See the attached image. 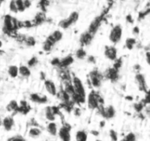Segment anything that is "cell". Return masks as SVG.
<instances>
[{"mask_svg":"<svg viewBox=\"0 0 150 141\" xmlns=\"http://www.w3.org/2000/svg\"><path fill=\"white\" fill-rule=\"evenodd\" d=\"M46 130L50 135L53 137L57 136L58 134V127L55 122H49L46 126Z\"/></svg>","mask_w":150,"mask_h":141,"instance_id":"15","label":"cell"},{"mask_svg":"<svg viewBox=\"0 0 150 141\" xmlns=\"http://www.w3.org/2000/svg\"><path fill=\"white\" fill-rule=\"evenodd\" d=\"M105 120H102V121H100V127L103 128L104 126H105Z\"/></svg>","mask_w":150,"mask_h":141,"instance_id":"42","label":"cell"},{"mask_svg":"<svg viewBox=\"0 0 150 141\" xmlns=\"http://www.w3.org/2000/svg\"><path fill=\"white\" fill-rule=\"evenodd\" d=\"M135 79H136V83H137L138 86H139V90H140L141 91H144V92L146 93V91L148 90V88L147 85H146V79H145L144 76L142 73H138L136 75Z\"/></svg>","mask_w":150,"mask_h":141,"instance_id":"9","label":"cell"},{"mask_svg":"<svg viewBox=\"0 0 150 141\" xmlns=\"http://www.w3.org/2000/svg\"><path fill=\"white\" fill-rule=\"evenodd\" d=\"M2 45H3V43H2V41H1V40H0V48H1V47H2Z\"/></svg>","mask_w":150,"mask_h":141,"instance_id":"43","label":"cell"},{"mask_svg":"<svg viewBox=\"0 0 150 141\" xmlns=\"http://www.w3.org/2000/svg\"><path fill=\"white\" fill-rule=\"evenodd\" d=\"M7 141H26V140L24 139L23 137L21 136V135H15L11 137H9L7 140Z\"/></svg>","mask_w":150,"mask_h":141,"instance_id":"34","label":"cell"},{"mask_svg":"<svg viewBox=\"0 0 150 141\" xmlns=\"http://www.w3.org/2000/svg\"><path fill=\"white\" fill-rule=\"evenodd\" d=\"M18 24L16 19L12 17L10 15H6L3 21V32L6 34H10L16 29Z\"/></svg>","mask_w":150,"mask_h":141,"instance_id":"2","label":"cell"},{"mask_svg":"<svg viewBox=\"0 0 150 141\" xmlns=\"http://www.w3.org/2000/svg\"><path fill=\"white\" fill-rule=\"evenodd\" d=\"M72 85L74 90L75 95L76 99L79 101L84 102L85 97H86V91H85L84 85L82 81L78 76H73L72 79Z\"/></svg>","mask_w":150,"mask_h":141,"instance_id":"1","label":"cell"},{"mask_svg":"<svg viewBox=\"0 0 150 141\" xmlns=\"http://www.w3.org/2000/svg\"><path fill=\"white\" fill-rule=\"evenodd\" d=\"M19 108V105L18 104V102L15 100H12L9 102V104L7 105V110L8 111L12 112V111H16L18 110V109Z\"/></svg>","mask_w":150,"mask_h":141,"instance_id":"24","label":"cell"},{"mask_svg":"<svg viewBox=\"0 0 150 141\" xmlns=\"http://www.w3.org/2000/svg\"><path fill=\"white\" fill-rule=\"evenodd\" d=\"M41 134H42V131L40 128L37 127V126H32L28 132V135L32 138L38 137L40 136Z\"/></svg>","mask_w":150,"mask_h":141,"instance_id":"19","label":"cell"},{"mask_svg":"<svg viewBox=\"0 0 150 141\" xmlns=\"http://www.w3.org/2000/svg\"><path fill=\"white\" fill-rule=\"evenodd\" d=\"M19 75H21L23 77H29L31 75V70L28 66H21L18 67Z\"/></svg>","mask_w":150,"mask_h":141,"instance_id":"23","label":"cell"},{"mask_svg":"<svg viewBox=\"0 0 150 141\" xmlns=\"http://www.w3.org/2000/svg\"><path fill=\"white\" fill-rule=\"evenodd\" d=\"M63 38V33L60 30H55L48 37L47 40L49 41L51 43L54 44L56 43L59 42L61 41Z\"/></svg>","mask_w":150,"mask_h":141,"instance_id":"13","label":"cell"},{"mask_svg":"<svg viewBox=\"0 0 150 141\" xmlns=\"http://www.w3.org/2000/svg\"><path fill=\"white\" fill-rule=\"evenodd\" d=\"M24 42L26 43V45L28 46H33L36 43V41H35V38H33L32 36H29L25 38Z\"/></svg>","mask_w":150,"mask_h":141,"instance_id":"28","label":"cell"},{"mask_svg":"<svg viewBox=\"0 0 150 141\" xmlns=\"http://www.w3.org/2000/svg\"><path fill=\"white\" fill-rule=\"evenodd\" d=\"M1 122H2V119L0 118V126H1Z\"/></svg>","mask_w":150,"mask_h":141,"instance_id":"44","label":"cell"},{"mask_svg":"<svg viewBox=\"0 0 150 141\" xmlns=\"http://www.w3.org/2000/svg\"><path fill=\"white\" fill-rule=\"evenodd\" d=\"M45 118L50 122H54L55 120L56 113L54 111V107H46L45 109Z\"/></svg>","mask_w":150,"mask_h":141,"instance_id":"14","label":"cell"},{"mask_svg":"<svg viewBox=\"0 0 150 141\" xmlns=\"http://www.w3.org/2000/svg\"><path fill=\"white\" fill-rule=\"evenodd\" d=\"M76 57L78 59H80V60H83L85 57H86V52L83 48H80L76 51Z\"/></svg>","mask_w":150,"mask_h":141,"instance_id":"27","label":"cell"},{"mask_svg":"<svg viewBox=\"0 0 150 141\" xmlns=\"http://www.w3.org/2000/svg\"><path fill=\"white\" fill-rule=\"evenodd\" d=\"M102 76L98 70H92L90 73V82L92 86L95 88H99L102 84Z\"/></svg>","mask_w":150,"mask_h":141,"instance_id":"7","label":"cell"},{"mask_svg":"<svg viewBox=\"0 0 150 141\" xmlns=\"http://www.w3.org/2000/svg\"><path fill=\"white\" fill-rule=\"evenodd\" d=\"M53 46H54V44L51 43L49 41H48V40L46 39V41L44 42L43 46H42V48H43L44 51H50L51 48H52Z\"/></svg>","mask_w":150,"mask_h":141,"instance_id":"30","label":"cell"},{"mask_svg":"<svg viewBox=\"0 0 150 141\" xmlns=\"http://www.w3.org/2000/svg\"><path fill=\"white\" fill-rule=\"evenodd\" d=\"M16 4L18 12H23L26 10L24 5H23V1H22V0H17V1H16Z\"/></svg>","mask_w":150,"mask_h":141,"instance_id":"31","label":"cell"},{"mask_svg":"<svg viewBox=\"0 0 150 141\" xmlns=\"http://www.w3.org/2000/svg\"><path fill=\"white\" fill-rule=\"evenodd\" d=\"M123 29L120 24H117L111 29L109 33V40L112 43L117 44L121 41L122 38Z\"/></svg>","mask_w":150,"mask_h":141,"instance_id":"3","label":"cell"},{"mask_svg":"<svg viewBox=\"0 0 150 141\" xmlns=\"http://www.w3.org/2000/svg\"><path fill=\"white\" fill-rule=\"evenodd\" d=\"M137 41H136V38H128L126 39L125 41V46L127 47V48L131 50L133 49V47L135 46V45L136 44Z\"/></svg>","mask_w":150,"mask_h":141,"instance_id":"25","label":"cell"},{"mask_svg":"<svg viewBox=\"0 0 150 141\" xmlns=\"http://www.w3.org/2000/svg\"><path fill=\"white\" fill-rule=\"evenodd\" d=\"M95 141H102V140H100V139H96V140H95Z\"/></svg>","mask_w":150,"mask_h":141,"instance_id":"45","label":"cell"},{"mask_svg":"<svg viewBox=\"0 0 150 141\" xmlns=\"http://www.w3.org/2000/svg\"><path fill=\"white\" fill-rule=\"evenodd\" d=\"M127 21L128 22H130V23L133 22V18H132V16H130V15H129V16H127Z\"/></svg>","mask_w":150,"mask_h":141,"instance_id":"41","label":"cell"},{"mask_svg":"<svg viewBox=\"0 0 150 141\" xmlns=\"http://www.w3.org/2000/svg\"><path fill=\"white\" fill-rule=\"evenodd\" d=\"M146 61H147V63H149V65L150 66V51H147L146 53Z\"/></svg>","mask_w":150,"mask_h":141,"instance_id":"40","label":"cell"},{"mask_svg":"<svg viewBox=\"0 0 150 141\" xmlns=\"http://www.w3.org/2000/svg\"><path fill=\"white\" fill-rule=\"evenodd\" d=\"M100 98L98 95V93L95 90H92L89 93L87 96V105L90 110H95L98 109L100 103Z\"/></svg>","mask_w":150,"mask_h":141,"instance_id":"4","label":"cell"},{"mask_svg":"<svg viewBox=\"0 0 150 141\" xmlns=\"http://www.w3.org/2000/svg\"><path fill=\"white\" fill-rule=\"evenodd\" d=\"M9 9L11 12L14 13H17L18 12V8H17V6H16V1H11L9 4Z\"/></svg>","mask_w":150,"mask_h":141,"instance_id":"33","label":"cell"},{"mask_svg":"<svg viewBox=\"0 0 150 141\" xmlns=\"http://www.w3.org/2000/svg\"><path fill=\"white\" fill-rule=\"evenodd\" d=\"M136 140H137L136 135L133 132H130L126 135L120 141H136Z\"/></svg>","mask_w":150,"mask_h":141,"instance_id":"26","label":"cell"},{"mask_svg":"<svg viewBox=\"0 0 150 141\" xmlns=\"http://www.w3.org/2000/svg\"><path fill=\"white\" fill-rule=\"evenodd\" d=\"M92 40V35L89 32H85L84 33L82 34L81 35V38H80V42L83 45H88L89 43H90L91 41Z\"/></svg>","mask_w":150,"mask_h":141,"instance_id":"17","label":"cell"},{"mask_svg":"<svg viewBox=\"0 0 150 141\" xmlns=\"http://www.w3.org/2000/svg\"><path fill=\"white\" fill-rule=\"evenodd\" d=\"M61 141H71V135H70V129L67 126H62L58 129V134Z\"/></svg>","mask_w":150,"mask_h":141,"instance_id":"6","label":"cell"},{"mask_svg":"<svg viewBox=\"0 0 150 141\" xmlns=\"http://www.w3.org/2000/svg\"><path fill=\"white\" fill-rule=\"evenodd\" d=\"M100 113L105 118L111 119L115 116L116 110L112 105H109L107 107H101L100 109Z\"/></svg>","mask_w":150,"mask_h":141,"instance_id":"8","label":"cell"},{"mask_svg":"<svg viewBox=\"0 0 150 141\" xmlns=\"http://www.w3.org/2000/svg\"><path fill=\"white\" fill-rule=\"evenodd\" d=\"M15 122L14 119L11 116H6L2 119V122H1V126L4 129V130L9 132L13 129V126H14Z\"/></svg>","mask_w":150,"mask_h":141,"instance_id":"12","label":"cell"},{"mask_svg":"<svg viewBox=\"0 0 150 141\" xmlns=\"http://www.w3.org/2000/svg\"><path fill=\"white\" fill-rule=\"evenodd\" d=\"M75 137L76 141H87L88 134L84 130H79L76 132Z\"/></svg>","mask_w":150,"mask_h":141,"instance_id":"22","label":"cell"},{"mask_svg":"<svg viewBox=\"0 0 150 141\" xmlns=\"http://www.w3.org/2000/svg\"><path fill=\"white\" fill-rule=\"evenodd\" d=\"M109 137L111 141H118V133L115 130H114V129H111L109 131Z\"/></svg>","mask_w":150,"mask_h":141,"instance_id":"29","label":"cell"},{"mask_svg":"<svg viewBox=\"0 0 150 141\" xmlns=\"http://www.w3.org/2000/svg\"><path fill=\"white\" fill-rule=\"evenodd\" d=\"M90 133L92 134V135H93V136H95V137L99 136V135H100V132H98V131H97V130H92V131H91Z\"/></svg>","mask_w":150,"mask_h":141,"instance_id":"39","label":"cell"},{"mask_svg":"<svg viewBox=\"0 0 150 141\" xmlns=\"http://www.w3.org/2000/svg\"><path fill=\"white\" fill-rule=\"evenodd\" d=\"M105 57L111 61L117 60V50L114 46H106L104 51Z\"/></svg>","mask_w":150,"mask_h":141,"instance_id":"10","label":"cell"},{"mask_svg":"<svg viewBox=\"0 0 150 141\" xmlns=\"http://www.w3.org/2000/svg\"><path fill=\"white\" fill-rule=\"evenodd\" d=\"M38 60L36 57H32V58L29 60V62H28V67H29V68H30L31 67H34V66H35L38 64Z\"/></svg>","mask_w":150,"mask_h":141,"instance_id":"35","label":"cell"},{"mask_svg":"<svg viewBox=\"0 0 150 141\" xmlns=\"http://www.w3.org/2000/svg\"><path fill=\"white\" fill-rule=\"evenodd\" d=\"M44 86L47 92L51 95H56L57 94V88L55 83L53 80L51 79H46L44 82Z\"/></svg>","mask_w":150,"mask_h":141,"instance_id":"11","label":"cell"},{"mask_svg":"<svg viewBox=\"0 0 150 141\" xmlns=\"http://www.w3.org/2000/svg\"><path fill=\"white\" fill-rule=\"evenodd\" d=\"M7 73L11 78H16L19 75L18 67L15 65H11L7 68Z\"/></svg>","mask_w":150,"mask_h":141,"instance_id":"20","label":"cell"},{"mask_svg":"<svg viewBox=\"0 0 150 141\" xmlns=\"http://www.w3.org/2000/svg\"><path fill=\"white\" fill-rule=\"evenodd\" d=\"M87 60L88 62H89V63H95V58L94 56H89V57H87Z\"/></svg>","mask_w":150,"mask_h":141,"instance_id":"38","label":"cell"},{"mask_svg":"<svg viewBox=\"0 0 150 141\" xmlns=\"http://www.w3.org/2000/svg\"><path fill=\"white\" fill-rule=\"evenodd\" d=\"M105 76L111 80H117V79L118 78V70L114 68L108 69L105 72Z\"/></svg>","mask_w":150,"mask_h":141,"instance_id":"16","label":"cell"},{"mask_svg":"<svg viewBox=\"0 0 150 141\" xmlns=\"http://www.w3.org/2000/svg\"><path fill=\"white\" fill-rule=\"evenodd\" d=\"M140 32V29H139V26H136L133 29V34H134L135 35H138Z\"/></svg>","mask_w":150,"mask_h":141,"instance_id":"37","label":"cell"},{"mask_svg":"<svg viewBox=\"0 0 150 141\" xmlns=\"http://www.w3.org/2000/svg\"><path fill=\"white\" fill-rule=\"evenodd\" d=\"M144 105H145L144 103L139 102V103H136V104H134L133 107H134L135 110H136V112H138V113H141V112L142 111V110L144 109Z\"/></svg>","mask_w":150,"mask_h":141,"instance_id":"32","label":"cell"},{"mask_svg":"<svg viewBox=\"0 0 150 141\" xmlns=\"http://www.w3.org/2000/svg\"><path fill=\"white\" fill-rule=\"evenodd\" d=\"M30 99L32 101L36 103H40L43 104L47 101V98L45 95H40L38 93H32L30 95Z\"/></svg>","mask_w":150,"mask_h":141,"instance_id":"18","label":"cell"},{"mask_svg":"<svg viewBox=\"0 0 150 141\" xmlns=\"http://www.w3.org/2000/svg\"><path fill=\"white\" fill-rule=\"evenodd\" d=\"M79 13L76 11H73L70 13V16H69L68 17L60 21L59 25L60 27H62V29H67V28L70 27L71 25H73V24L76 23L78 21V19H79Z\"/></svg>","mask_w":150,"mask_h":141,"instance_id":"5","label":"cell"},{"mask_svg":"<svg viewBox=\"0 0 150 141\" xmlns=\"http://www.w3.org/2000/svg\"><path fill=\"white\" fill-rule=\"evenodd\" d=\"M73 61H74L73 57H72L71 55H68L67 56V57L62 58V60H60L59 65V66H60L62 68H66L67 67V66H70V65L73 63Z\"/></svg>","mask_w":150,"mask_h":141,"instance_id":"21","label":"cell"},{"mask_svg":"<svg viewBox=\"0 0 150 141\" xmlns=\"http://www.w3.org/2000/svg\"><path fill=\"white\" fill-rule=\"evenodd\" d=\"M23 5H24L25 9L29 8L32 5V1H29V0H25V1H23Z\"/></svg>","mask_w":150,"mask_h":141,"instance_id":"36","label":"cell"}]
</instances>
